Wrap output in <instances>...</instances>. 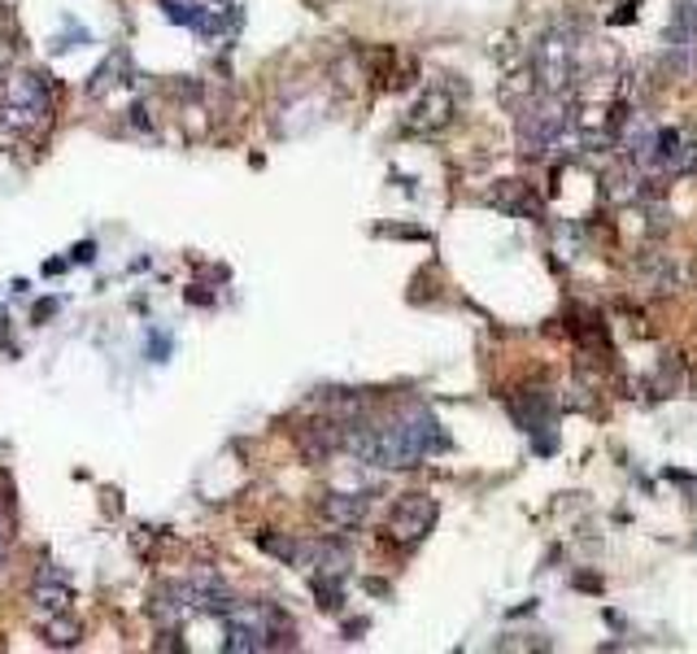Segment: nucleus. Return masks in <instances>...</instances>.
<instances>
[{
	"mask_svg": "<svg viewBox=\"0 0 697 654\" xmlns=\"http://www.w3.org/2000/svg\"><path fill=\"white\" fill-rule=\"evenodd\" d=\"M445 445H449L445 428L423 406H410L384 424L344 428V450L371 467H419L428 454H441Z\"/></svg>",
	"mask_w": 697,
	"mask_h": 654,
	"instance_id": "f257e3e1",
	"label": "nucleus"
},
{
	"mask_svg": "<svg viewBox=\"0 0 697 654\" xmlns=\"http://www.w3.org/2000/svg\"><path fill=\"white\" fill-rule=\"evenodd\" d=\"M53 114V88L45 75H5L0 79V149L36 136Z\"/></svg>",
	"mask_w": 697,
	"mask_h": 654,
	"instance_id": "f03ea898",
	"label": "nucleus"
},
{
	"mask_svg": "<svg viewBox=\"0 0 697 654\" xmlns=\"http://www.w3.org/2000/svg\"><path fill=\"white\" fill-rule=\"evenodd\" d=\"M227 654H257V650H279L292 645V619L275 602H236L227 615Z\"/></svg>",
	"mask_w": 697,
	"mask_h": 654,
	"instance_id": "7ed1b4c3",
	"label": "nucleus"
},
{
	"mask_svg": "<svg viewBox=\"0 0 697 654\" xmlns=\"http://www.w3.org/2000/svg\"><path fill=\"white\" fill-rule=\"evenodd\" d=\"M532 75H536V92L567 97L580 79V36L571 27H549L532 53Z\"/></svg>",
	"mask_w": 697,
	"mask_h": 654,
	"instance_id": "20e7f679",
	"label": "nucleus"
},
{
	"mask_svg": "<svg viewBox=\"0 0 697 654\" xmlns=\"http://www.w3.org/2000/svg\"><path fill=\"white\" fill-rule=\"evenodd\" d=\"M519 118V144L523 153H545L562 140V131L571 127V114H567V97H554V92H536V97H523L515 101Z\"/></svg>",
	"mask_w": 697,
	"mask_h": 654,
	"instance_id": "39448f33",
	"label": "nucleus"
},
{
	"mask_svg": "<svg viewBox=\"0 0 697 654\" xmlns=\"http://www.w3.org/2000/svg\"><path fill=\"white\" fill-rule=\"evenodd\" d=\"M510 419L536 441V454H549V450H554V428H558V419H554V398H549V389H519V393L510 398Z\"/></svg>",
	"mask_w": 697,
	"mask_h": 654,
	"instance_id": "423d86ee",
	"label": "nucleus"
},
{
	"mask_svg": "<svg viewBox=\"0 0 697 654\" xmlns=\"http://www.w3.org/2000/svg\"><path fill=\"white\" fill-rule=\"evenodd\" d=\"M436 515H441L436 498H428V493H406V498L393 506V515H389V541H397V545H419V541L436 528Z\"/></svg>",
	"mask_w": 697,
	"mask_h": 654,
	"instance_id": "0eeeda50",
	"label": "nucleus"
},
{
	"mask_svg": "<svg viewBox=\"0 0 697 654\" xmlns=\"http://www.w3.org/2000/svg\"><path fill=\"white\" fill-rule=\"evenodd\" d=\"M71 602H75V576L58 563H40V571L31 580V606L45 619H53V615H66Z\"/></svg>",
	"mask_w": 697,
	"mask_h": 654,
	"instance_id": "6e6552de",
	"label": "nucleus"
},
{
	"mask_svg": "<svg viewBox=\"0 0 697 654\" xmlns=\"http://www.w3.org/2000/svg\"><path fill=\"white\" fill-rule=\"evenodd\" d=\"M454 114H458L454 92L441 88V84H432V88L415 101V110L406 114V131H410V136H436V131H445V127L454 123Z\"/></svg>",
	"mask_w": 697,
	"mask_h": 654,
	"instance_id": "1a4fd4ad",
	"label": "nucleus"
},
{
	"mask_svg": "<svg viewBox=\"0 0 697 654\" xmlns=\"http://www.w3.org/2000/svg\"><path fill=\"white\" fill-rule=\"evenodd\" d=\"M149 611H153V619H157V624H183V619L201 615L192 576H188V580H166V584H157V589H153Z\"/></svg>",
	"mask_w": 697,
	"mask_h": 654,
	"instance_id": "9d476101",
	"label": "nucleus"
},
{
	"mask_svg": "<svg viewBox=\"0 0 697 654\" xmlns=\"http://www.w3.org/2000/svg\"><path fill=\"white\" fill-rule=\"evenodd\" d=\"M371 502H376V493H327L318 502V515L335 528H358L371 515Z\"/></svg>",
	"mask_w": 697,
	"mask_h": 654,
	"instance_id": "9b49d317",
	"label": "nucleus"
},
{
	"mask_svg": "<svg viewBox=\"0 0 697 654\" xmlns=\"http://www.w3.org/2000/svg\"><path fill=\"white\" fill-rule=\"evenodd\" d=\"M131 71V62H127V53H114L97 75H92V84H88V92L92 97H101V92H110V88H118L123 84V75Z\"/></svg>",
	"mask_w": 697,
	"mask_h": 654,
	"instance_id": "f8f14e48",
	"label": "nucleus"
},
{
	"mask_svg": "<svg viewBox=\"0 0 697 654\" xmlns=\"http://www.w3.org/2000/svg\"><path fill=\"white\" fill-rule=\"evenodd\" d=\"M79 637H84V628L71 619V611H66V615L45 619V641H49V645H75Z\"/></svg>",
	"mask_w": 697,
	"mask_h": 654,
	"instance_id": "ddd939ff",
	"label": "nucleus"
},
{
	"mask_svg": "<svg viewBox=\"0 0 697 654\" xmlns=\"http://www.w3.org/2000/svg\"><path fill=\"white\" fill-rule=\"evenodd\" d=\"M166 354H170V337L153 332V363H166Z\"/></svg>",
	"mask_w": 697,
	"mask_h": 654,
	"instance_id": "4468645a",
	"label": "nucleus"
},
{
	"mask_svg": "<svg viewBox=\"0 0 697 654\" xmlns=\"http://www.w3.org/2000/svg\"><path fill=\"white\" fill-rule=\"evenodd\" d=\"M5 550H10V519L0 511V567H5Z\"/></svg>",
	"mask_w": 697,
	"mask_h": 654,
	"instance_id": "2eb2a0df",
	"label": "nucleus"
},
{
	"mask_svg": "<svg viewBox=\"0 0 697 654\" xmlns=\"http://www.w3.org/2000/svg\"><path fill=\"white\" fill-rule=\"evenodd\" d=\"M92 257H97V244H92V240L75 244V253H71V262H92Z\"/></svg>",
	"mask_w": 697,
	"mask_h": 654,
	"instance_id": "dca6fc26",
	"label": "nucleus"
}]
</instances>
